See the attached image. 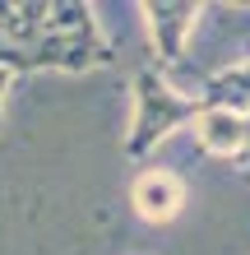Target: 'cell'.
I'll list each match as a JSON object with an SVG mask.
<instances>
[{
    "mask_svg": "<svg viewBox=\"0 0 250 255\" xmlns=\"http://www.w3.org/2000/svg\"><path fill=\"white\" fill-rule=\"evenodd\" d=\"M0 33L23 56V74L61 70V74H88L116 61L111 37L102 33L97 14L75 0L56 5H0Z\"/></svg>",
    "mask_w": 250,
    "mask_h": 255,
    "instance_id": "cell-1",
    "label": "cell"
},
{
    "mask_svg": "<svg viewBox=\"0 0 250 255\" xmlns=\"http://www.w3.org/2000/svg\"><path fill=\"white\" fill-rule=\"evenodd\" d=\"M199 98H190L185 88L171 84V74H163L153 61L135 70V116H130V134H125V158L144 162L171 130L195 126L199 116Z\"/></svg>",
    "mask_w": 250,
    "mask_h": 255,
    "instance_id": "cell-2",
    "label": "cell"
},
{
    "mask_svg": "<svg viewBox=\"0 0 250 255\" xmlns=\"http://www.w3.org/2000/svg\"><path fill=\"white\" fill-rule=\"evenodd\" d=\"M139 14H144V28H149V42H153V65L163 74H176L185 65V47H190V33L199 23V5L149 0V5H139Z\"/></svg>",
    "mask_w": 250,
    "mask_h": 255,
    "instance_id": "cell-3",
    "label": "cell"
},
{
    "mask_svg": "<svg viewBox=\"0 0 250 255\" xmlns=\"http://www.w3.org/2000/svg\"><path fill=\"white\" fill-rule=\"evenodd\" d=\"M130 204L144 223H171L185 209V181L171 167H144L130 186Z\"/></svg>",
    "mask_w": 250,
    "mask_h": 255,
    "instance_id": "cell-4",
    "label": "cell"
},
{
    "mask_svg": "<svg viewBox=\"0 0 250 255\" xmlns=\"http://www.w3.org/2000/svg\"><path fill=\"white\" fill-rule=\"evenodd\" d=\"M195 134L204 144V153L241 162L250 153V116L246 112H223V107H204L195 116Z\"/></svg>",
    "mask_w": 250,
    "mask_h": 255,
    "instance_id": "cell-5",
    "label": "cell"
},
{
    "mask_svg": "<svg viewBox=\"0 0 250 255\" xmlns=\"http://www.w3.org/2000/svg\"><path fill=\"white\" fill-rule=\"evenodd\" d=\"M9 88H14V74L0 70V130H5V98H9Z\"/></svg>",
    "mask_w": 250,
    "mask_h": 255,
    "instance_id": "cell-6",
    "label": "cell"
}]
</instances>
